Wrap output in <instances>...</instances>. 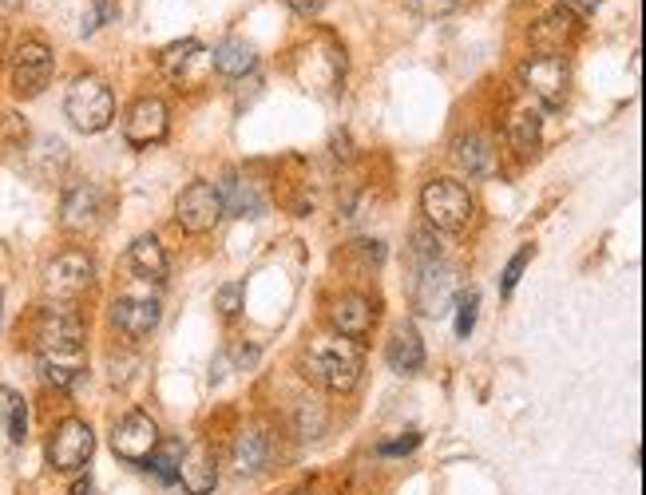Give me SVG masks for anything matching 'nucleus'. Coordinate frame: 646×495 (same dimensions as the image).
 <instances>
[{
    "mask_svg": "<svg viewBox=\"0 0 646 495\" xmlns=\"http://www.w3.org/2000/svg\"><path fill=\"white\" fill-rule=\"evenodd\" d=\"M124 135L131 147H151L159 143L163 135H168V104L163 100H155V95H143V100H136L131 104V112H127L124 119Z\"/></svg>",
    "mask_w": 646,
    "mask_h": 495,
    "instance_id": "obj_13",
    "label": "nucleus"
},
{
    "mask_svg": "<svg viewBox=\"0 0 646 495\" xmlns=\"http://www.w3.org/2000/svg\"><path fill=\"white\" fill-rule=\"evenodd\" d=\"M325 424H330V416H325V408L313 401V396L298 401V436H302V440H318V436L325 433Z\"/></svg>",
    "mask_w": 646,
    "mask_h": 495,
    "instance_id": "obj_28",
    "label": "nucleus"
},
{
    "mask_svg": "<svg viewBox=\"0 0 646 495\" xmlns=\"http://www.w3.org/2000/svg\"><path fill=\"white\" fill-rule=\"evenodd\" d=\"M420 210L437 230L445 234H460V230L472 222V195L469 186L452 183V179H432V183L420 191Z\"/></svg>",
    "mask_w": 646,
    "mask_h": 495,
    "instance_id": "obj_4",
    "label": "nucleus"
},
{
    "mask_svg": "<svg viewBox=\"0 0 646 495\" xmlns=\"http://www.w3.org/2000/svg\"><path fill=\"white\" fill-rule=\"evenodd\" d=\"M270 464V436L262 424H251V428H242V436L234 440V468L242 475H258L266 472Z\"/></svg>",
    "mask_w": 646,
    "mask_h": 495,
    "instance_id": "obj_21",
    "label": "nucleus"
},
{
    "mask_svg": "<svg viewBox=\"0 0 646 495\" xmlns=\"http://www.w3.org/2000/svg\"><path fill=\"white\" fill-rule=\"evenodd\" d=\"M95 452V433L88 421L68 416L64 424H56L53 440H48V464L56 472H80Z\"/></svg>",
    "mask_w": 646,
    "mask_h": 495,
    "instance_id": "obj_7",
    "label": "nucleus"
},
{
    "mask_svg": "<svg viewBox=\"0 0 646 495\" xmlns=\"http://www.w3.org/2000/svg\"><path fill=\"white\" fill-rule=\"evenodd\" d=\"M528 262H532V246H523L520 254H516V258L508 262V269H504V281H500V293H504V298H511V289L520 286V274H523V266H528Z\"/></svg>",
    "mask_w": 646,
    "mask_h": 495,
    "instance_id": "obj_32",
    "label": "nucleus"
},
{
    "mask_svg": "<svg viewBox=\"0 0 646 495\" xmlns=\"http://www.w3.org/2000/svg\"><path fill=\"white\" fill-rule=\"evenodd\" d=\"M68 495H95L92 480H88V475H80V480H76V484H72V492H68Z\"/></svg>",
    "mask_w": 646,
    "mask_h": 495,
    "instance_id": "obj_39",
    "label": "nucleus"
},
{
    "mask_svg": "<svg viewBox=\"0 0 646 495\" xmlns=\"http://www.w3.org/2000/svg\"><path fill=\"white\" fill-rule=\"evenodd\" d=\"M53 80V48L44 41H24L16 44V53H12V88L16 95L32 100V95H41Z\"/></svg>",
    "mask_w": 646,
    "mask_h": 495,
    "instance_id": "obj_9",
    "label": "nucleus"
},
{
    "mask_svg": "<svg viewBox=\"0 0 646 495\" xmlns=\"http://www.w3.org/2000/svg\"><path fill=\"white\" fill-rule=\"evenodd\" d=\"M0 396H4V428H9V440L24 444V436H28V404H24L21 392L12 389H4Z\"/></svg>",
    "mask_w": 646,
    "mask_h": 495,
    "instance_id": "obj_27",
    "label": "nucleus"
},
{
    "mask_svg": "<svg viewBox=\"0 0 646 495\" xmlns=\"http://www.w3.org/2000/svg\"><path fill=\"white\" fill-rule=\"evenodd\" d=\"M28 163L44 183H56L64 175V166H68V147L60 139H53V135H44L41 143H36V151L28 156Z\"/></svg>",
    "mask_w": 646,
    "mask_h": 495,
    "instance_id": "obj_26",
    "label": "nucleus"
},
{
    "mask_svg": "<svg viewBox=\"0 0 646 495\" xmlns=\"http://www.w3.org/2000/svg\"><path fill=\"white\" fill-rule=\"evenodd\" d=\"M508 139L520 159L535 156V151H540V115L528 112V107H516L508 119Z\"/></svg>",
    "mask_w": 646,
    "mask_h": 495,
    "instance_id": "obj_25",
    "label": "nucleus"
},
{
    "mask_svg": "<svg viewBox=\"0 0 646 495\" xmlns=\"http://www.w3.org/2000/svg\"><path fill=\"white\" fill-rule=\"evenodd\" d=\"M334 147H337V151H334L337 159H349V156H354V151H349V139H342V135L334 139Z\"/></svg>",
    "mask_w": 646,
    "mask_h": 495,
    "instance_id": "obj_40",
    "label": "nucleus"
},
{
    "mask_svg": "<svg viewBox=\"0 0 646 495\" xmlns=\"http://www.w3.org/2000/svg\"><path fill=\"white\" fill-rule=\"evenodd\" d=\"M408 9H417L420 16H449L452 9H460V0H408Z\"/></svg>",
    "mask_w": 646,
    "mask_h": 495,
    "instance_id": "obj_34",
    "label": "nucleus"
},
{
    "mask_svg": "<svg viewBox=\"0 0 646 495\" xmlns=\"http://www.w3.org/2000/svg\"><path fill=\"white\" fill-rule=\"evenodd\" d=\"M104 215V195H100V186L95 183H72L64 191V203H60V222L68 230H88L100 222Z\"/></svg>",
    "mask_w": 646,
    "mask_h": 495,
    "instance_id": "obj_15",
    "label": "nucleus"
},
{
    "mask_svg": "<svg viewBox=\"0 0 646 495\" xmlns=\"http://www.w3.org/2000/svg\"><path fill=\"white\" fill-rule=\"evenodd\" d=\"M599 4H603V0H560V9L567 12V16H575V21H579V16H591Z\"/></svg>",
    "mask_w": 646,
    "mask_h": 495,
    "instance_id": "obj_36",
    "label": "nucleus"
},
{
    "mask_svg": "<svg viewBox=\"0 0 646 495\" xmlns=\"http://www.w3.org/2000/svg\"><path fill=\"white\" fill-rule=\"evenodd\" d=\"M417 444H420V436L408 433V436H401V440H385L381 448H377V452H381V456H405V452H413Z\"/></svg>",
    "mask_w": 646,
    "mask_h": 495,
    "instance_id": "obj_35",
    "label": "nucleus"
},
{
    "mask_svg": "<svg viewBox=\"0 0 646 495\" xmlns=\"http://www.w3.org/2000/svg\"><path fill=\"white\" fill-rule=\"evenodd\" d=\"M286 4H290V9L298 12V16H318L325 0H286Z\"/></svg>",
    "mask_w": 646,
    "mask_h": 495,
    "instance_id": "obj_37",
    "label": "nucleus"
},
{
    "mask_svg": "<svg viewBox=\"0 0 646 495\" xmlns=\"http://www.w3.org/2000/svg\"><path fill=\"white\" fill-rule=\"evenodd\" d=\"M452 293H457V269L445 266V262H420V278L413 286V301H417V310L428 313V318H437V313L449 310Z\"/></svg>",
    "mask_w": 646,
    "mask_h": 495,
    "instance_id": "obj_12",
    "label": "nucleus"
},
{
    "mask_svg": "<svg viewBox=\"0 0 646 495\" xmlns=\"http://www.w3.org/2000/svg\"><path fill=\"white\" fill-rule=\"evenodd\" d=\"M28 139V127L16 112H0V156H9L16 147H24Z\"/></svg>",
    "mask_w": 646,
    "mask_h": 495,
    "instance_id": "obj_30",
    "label": "nucleus"
},
{
    "mask_svg": "<svg viewBox=\"0 0 646 495\" xmlns=\"http://www.w3.org/2000/svg\"><path fill=\"white\" fill-rule=\"evenodd\" d=\"M293 495H310V492H293Z\"/></svg>",
    "mask_w": 646,
    "mask_h": 495,
    "instance_id": "obj_41",
    "label": "nucleus"
},
{
    "mask_svg": "<svg viewBox=\"0 0 646 495\" xmlns=\"http://www.w3.org/2000/svg\"><path fill=\"white\" fill-rule=\"evenodd\" d=\"M385 361L396 372H417L425 365V341H420V333L413 325H396L385 345Z\"/></svg>",
    "mask_w": 646,
    "mask_h": 495,
    "instance_id": "obj_23",
    "label": "nucleus"
},
{
    "mask_svg": "<svg viewBox=\"0 0 646 495\" xmlns=\"http://www.w3.org/2000/svg\"><path fill=\"white\" fill-rule=\"evenodd\" d=\"M159 68H163V76H168L171 83H178V88H198V83L210 76L215 64H210V53L198 41H178V44H171V48H163Z\"/></svg>",
    "mask_w": 646,
    "mask_h": 495,
    "instance_id": "obj_11",
    "label": "nucleus"
},
{
    "mask_svg": "<svg viewBox=\"0 0 646 495\" xmlns=\"http://www.w3.org/2000/svg\"><path fill=\"white\" fill-rule=\"evenodd\" d=\"M520 83L528 92L540 100L543 107H563L567 100V83H572V72H567V60L563 56H532V60L520 64Z\"/></svg>",
    "mask_w": 646,
    "mask_h": 495,
    "instance_id": "obj_6",
    "label": "nucleus"
},
{
    "mask_svg": "<svg viewBox=\"0 0 646 495\" xmlns=\"http://www.w3.org/2000/svg\"><path fill=\"white\" fill-rule=\"evenodd\" d=\"M210 64L219 68L222 76H230V80H239V76L254 72V64H258V53H254L251 44L239 41V36H230V41H222L215 53H210Z\"/></svg>",
    "mask_w": 646,
    "mask_h": 495,
    "instance_id": "obj_24",
    "label": "nucleus"
},
{
    "mask_svg": "<svg viewBox=\"0 0 646 495\" xmlns=\"http://www.w3.org/2000/svg\"><path fill=\"white\" fill-rule=\"evenodd\" d=\"M36 361L41 377L56 389H76L88 372L84 321L72 310H44L36 321Z\"/></svg>",
    "mask_w": 646,
    "mask_h": 495,
    "instance_id": "obj_1",
    "label": "nucleus"
},
{
    "mask_svg": "<svg viewBox=\"0 0 646 495\" xmlns=\"http://www.w3.org/2000/svg\"><path fill=\"white\" fill-rule=\"evenodd\" d=\"M95 266L84 250H64L44 266V293L53 301H76L92 289Z\"/></svg>",
    "mask_w": 646,
    "mask_h": 495,
    "instance_id": "obj_5",
    "label": "nucleus"
},
{
    "mask_svg": "<svg viewBox=\"0 0 646 495\" xmlns=\"http://www.w3.org/2000/svg\"><path fill=\"white\" fill-rule=\"evenodd\" d=\"M302 372L325 392H349L357 389L361 372H366V353L349 337H318L305 349Z\"/></svg>",
    "mask_w": 646,
    "mask_h": 495,
    "instance_id": "obj_2",
    "label": "nucleus"
},
{
    "mask_svg": "<svg viewBox=\"0 0 646 495\" xmlns=\"http://www.w3.org/2000/svg\"><path fill=\"white\" fill-rule=\"evenodd\" d=\"M127 266L143 281H163L168 278V250L159 246L155 234H139L127 250Z\"/></svg>",
    "mask_w": 646,
    "mask_h": 495,
    "instance_id": "obj_20",
    "label": "nucleus"
},
{
    "mask_svg": "<svg viewBox=\"0 0 646 495\" xmlns=\"http://www.w3.org/2000/svg\"><path fill=\"white\" fill-rule=\"evenodd\" d=\"M575 32H579V21L567 16V12H547L540 21L532 24V44L540 48L543 56H560L567 44L575 41Z\"/></svg>",
    "mask_w": 646,
    "mask_h": 495,
    "instance_id": "obj_18",
    "label": "nucleus"
},
{
    "mask_svg": "<svg viewBox=\"0 0 646 495\" xmlns=\"http://www.w3.org/2000/svg\"><path fill=\"white\" fill-rule=\"evenodd\" d=\"M64 112H68L76 131H84V135L104 131L115 119V95H112V88H107V80H100V76H92V72L76 76L68 95H64Z\"/></svg>",
    "mask_w": 646,
    "mask_h": 495,
    "instance_id": "obj_3",
    "label": "nucleus"
},
{
    "mask_svg": "<svg viewBox=\"0 0 646 495\" xmlns=\"http://www.w3.org/2000/svg\"><path fill=\"white\" fill-rule=\"evenodd\" d=\"M215 186H219L222 210H230L234 218H262V210H266V191L246 171H227V179Z\"/></svg>",
    "mask_w": 646,
    "mask_h": 495,
    "instance_id": "obj_14",
    "label": "nucleus"
},
{
    "mask_svg": "<svg viewBox=\"0 0 646 495\" xmlns=\"http://www.w3.org/2000/svg\"><path fill=\"white\" fill-rule=\"evenodd\" d=\"M95 9H100V21H115V0H95Z\"/></svg>",
    "mask_w": 646,
    "mask_h": 495,
    "instance_id": "obj_38",
    "label": "nucleus"
},
{
    "mask_svg": "<svg viewBox=\"0 0 646 495\" xmlns=\"http://www.w3.org/2000/svg\"><path fill=\"white\" fill-rule=\"evenodd\" d=\"M112 448H115V456H119V460H127V464H147V460H151V452L159 448L155 421H151L147 413H127L124 421L115 424Z\"/></svg>",
    "mask_w": 646,
    "mask_h": 495,
    "instance_id": "obj_10",
    "label": "nucleus"
},
{
    "mask_svg": "<svg viewBox=\"0 0 646 495\" xmlns=\"http://www.w3.org/2000/svg\"><path fill=\"white\" fill-rule=\"evenodd\" d=\"M330 321H334L337 337H349L361 345L369 337V330H373V301L361 298V293H342L330 306Z\"/></svg>",
    "mask_w": 646,
    "mask_h": 495,
    "instance_id": "obj_16",
    "label": "nucleus"
},
{
    "mask_svg": "<svg viewBox=\"0 0 646 495\" xmlns=\"http://www.w3.org/2000/svg\"><path fill=\"white\" fill-rule=\"evenodd\" d=\"M215 306H219L222 318H234L239 306H242V281H227V286L215 293Z\"/></svg>",
    "mask_w": 646,
    "mask_h": 495,
    "instance_id": "obj_33",
    "label": "nucleus"
},
{
    "mask_svg": "<svg viewBox=\"0 0 646 495\" xmlns=\"http://www.w3.org/2000/svg\"><path fill=\"white\" fill-rule=\"evenodd\" d=\"M178 460H183V444H163V448H155V452H151V460H147V464L155 468V475L163 480V484H175V480H178Z\"/></svg>",
    "mask_w": 646,
    "mask_h": 495,
    "instance_id": "obj_29",
    "label": "nucleus"
},
{
    "mask_svg": "<svg viewBox=\"0 0 646 495\" xmlns=\"http://www.w3.org/2000/svg\"><path fill=\"white\" fill-rule=\"evenodd\" d=\"M222 215H227V210H222L219 186L207 183V179L191 183L175 203V222L187 230V234H207V230L219 227Z\"/></svg>",
    "mask_w": 646,
    "mask_h": 495,
    "instance_id": "obj_8",
    "label": "nucleus"
},
{
    "mask_svg": "<svg viewBox=\"0 0 646 495\" xmlns=\"http://www.w3.org/2000/svg\"><path fill=\"white\" fill-rule=\"evenodd\" d=\"M476 310H480V293L476 289H464L457 298V337H469L472 325H476Z\"/></svg>",
    "mask_w": 646,
    "mask_h": 495,
    "instance_id": "obj_31",
    "label": "nucleus"
},
{
    "mask_svg": "<svg viewBox=\"0 0 646 495\" xmlns=\"http://www.w3.org/2000/svg\"><path fill=\"white\" fill-rule=\"evenodd\" d=\"M452 163L460 171H469V175H492V166H496V151L484 135L469 131V135H457V143H452Z\"/></svg>",
    "mask_w": 646,
    "mask_h": 495,
    "instance_id": "obj_22",
    "label": "nucleus"
},
{
    "mask_svg": "<svg viewBox=\"0 0 646 495\" xmlns=\"http://www.w3.org/2000/svg\"><path fill=\"white\" fill-rule=\"evenodd\" d=\"M178 480L191 495H210L219 484V468H215V456L207 448H183V460H178Z\"/></svg>",
    "mask_w": 646,
    "mask_h": 495,
    "instance_id": "obj_19",
    "label": "nucleus"
},
{
    "mask_svg": "<svg viewBox=\"0 0 646 495\" xmlns=\"http://www.w3.org/2000/svg\"><path fill=\"white\" fill-rule=\"evenodd\" d=\"M112 321H115V330L127 333V337H151L159 325V301L155 298H119L112 306Z\"/></svg>",
    "mask_w": 646,
    "mask_h": 495,
    "instance_id": "obj_17",
    "label": "nucleus"
}]
</instances>
